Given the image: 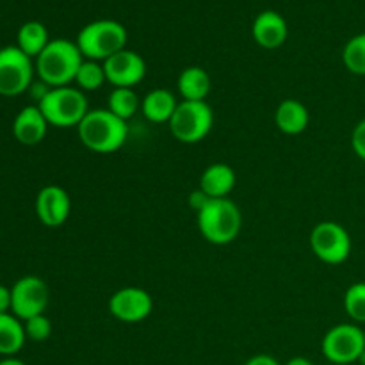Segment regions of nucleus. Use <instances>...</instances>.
Segmentation results:
<instances>
[{
  "label": "nucleus",
  "mask_w": 365,
  "mask_h": 365,
  "mask_svg": "<svg viewBox=\"0 0 365 365\" xmlns=\"http://www.w3.org/2000/svg\"><path fill=\"white\" fill-rule=\"evenodd\" d=\"M141 107V100L132 88H114L107 100V109L121 120L128 121Z\"/></svg>",
  "instance_id": "22"
},
{
  "label": "nucleus",
  "mask_w": 365,
  "mask_h": 365,
  "mask_svg": "<svg viewBox=\"0 0 365 365\" xmlns=\"http://www.w3.org/2000/svg\"><path fill=\"white\" fill-rule=\"evenodd\" d=\"M84 56L70 39H50L46 48L36 57V73L50 88H63L75 82Z\"/></svg>",
  "instance_id": "1"
},
{
  "label": "nucleus",
  "mask_w": 365,
  "mask_h": 365,
  "mask_svg": "<svg viewBox=\"0 0 365 365\" xmlns=\"http://www.w3.org/2000/svg\"><path fill=\"white\" fill-rule=\"evenodd\" d=\"M153 299L145 289L125 287L114 292L109 299L110 316L121 323H139L152 314Z\"/></svg>",
  "instance_id": "11"
},
{
  "label": "nucleus",
  "mask_w": 365,
  "mask_h": 365,
  "mask_svg": "<svg viewBox=\"0 0 365 365\" xmlns=\"http://www.w3.org/2000/svg\"><path fill=\"white\" fill-rule=\"evenodd\" d=\"M365 349L364 330L356 324L342 323L335 324L321 342V351L324 359L335 365H349L359 362V356Z\"/></svg>",
  "instance_id": "7"
},
{
  "label": "nucleus",
  "mask_w": 365,
  "mask_h": 365,
  "mask_svg": "<svg viewBox=\"0 0 365 365\" xmlns=\"http://www.w3.org/2000/svg\"><path fill=\"white\" fill-rule=\"evenodd\" d=\"M178 102L175 95L168 89H153L143 98L141 113L152 123H170L171 116L177 110Z\"/></svg>",
  "instance_id": "19"
},
{
  "label": "nucleus",
  "mask_w": 365,
  "mask_h": 365,
  "mask_svg": "<svg viewBox=\"0 0 365 365\" xmlns=\"http://www.w3.org/2000/svg\"><path fill=\"white\" fill-rule=\"evenodd\" d=\"M210 200L212 198H209V196H207L202 189H196V191H192L191 195H189V205H191V209L198 214L200 210H202L203 207L210 202Z\"/></svg>",
  "instance_id": "28"
},
{
  "label": "nucleus",
  "mask_w": 365,
  "mask_h": 365,
  "mask_svg": "<svg viewBox=\"0 0 365 365\" xmlns=\"http://www.w3.org/2000/svg\"><path fill=\"white\" fill-rule=\"evenodd\" d=\"M214 113L207 102L178 103L177 110L170 120V130L175 139L185 145H195L205 139L212 130Z\"/></svg>",
  "instance_id": "6"
},
{
  "label": "nucleus",
  "mask_w": 365,
  "mask_h": 365,
  "mask_svg": "<svg viewBox=\"0 0 365 365\" xmlns=\"http://www.w3.org/2000/svg\"><path fill=\"white\" fill-rule=\"evenodd\" d=\"M11 314L20 321L41 316L48 307V285L39 277H24L11 287Z\"/></svg>",
  "instance_id": "10"
},
{
  "label": "nucleus",
  "mask_w": 365,
  "mask_h": 365,
  "mask_svg": "<svg viewBox=\"0 0 365 365\" xmlns=\"http://www.w3.org/2000/svg\"><path fill=\"white\" fill-rule=\"evenodd\" d=\"M25 328L14 314H0V355L13 356L24 348Z\"/></svg>",
  "instance_id": "20"
},
{
  "label": "nucleus",
  "mask_w": 365,
  "mask_h": 365,
  "mask_svg": "<svg viewBox=\"0 0 365 365\" xmlns=\"http://www.w3.org/2000/svg\"><path fill=\"white\" fill-rule=\"evenodd\" d=\"M196 220L200 234L210 245H230L241 234V209L230 198H212L196 214Z\"/></svg>",
  "instance_id": "3"
},
{
  "label": "nucleus",
  "mask_w": 365,
  "mask_h": 365,
  "mask_svg": "<svg viewBox=\"0 0 365 365\" xmlns=\"http://www.w3.org/2000/svg\"><path fill=\"white\" fill-rule=\"evenodd\" d=\"M253 39L259 46L267 50L278 48L287 41L289 27L285 18L277 11H262L253 20L252 25Z\"/></svg>",
  "instance_id": "14"
},
{
  "label": "nucleus",
  "mask_w": 365,
  "mask_h": 365,
  "mask_svg": "<svg viewBox=\"0 0 365 365\" xmlns=\"http://www.w3.org/2000/svg\"><path fill=\"white\" fill-rule=\"evenodd\" d=\"M48 121L38 106H27L16 114L13 121V135L20 145L34 146L45 139Z\"/></svg>",
  "instance_id": "15"
},
{
  "label": "nucleus",
  "mask_w": 365,
  "mask_h": 365,
  "mask_svg": "<svg viewBox=\"0 0 365 365\" xmlns=\"http://www.w3.org/2000/svg\"><path fill=\"white\" fill-rule=\"evenodd\" d=\"M103 70H106L107 82H110L114 88L134 89V86L145 78L146 63L138 52L123 48L103 61Z\"/></svg>",
  "instance_id": "12"
},
{
  "label": "nucleus",
  "mask_w": 365,
  "mask_h": 365,
  "mask_svg": "<svg viewBox=\"0 0 365 365\" xmlns=\"http://www.w3.org/2000/svg\"><path fill=\"white\" fill-rule=\"evenodd\" d=\"M0 365H25L21 360L14 359V356H6L4 360H0Z\"/></svg>",
  "instance_id": "32"
},
{
  "label": "nucleus",
  "mask_w": 365,
  "mask_h": 365,
  "mask_svg": "<svg viewBox=\"0 0 365 365\" xmlns=\"http://www.w3.org/2000/svg\"><path fill=\"white\" fill-rule=\"evenodd\" d=\"M24 328H25V335H27V339H31V341L34 342L46 341V339L50 337V334H52V323H50V319L45 316V314L27 319L25 321Z\"/></svg>",
  "instance_id": "26"
},
{
  "label": "nucleus",
  "mask_w": 365,
  "mask_h": 365,
  "mask_svg": "<svg viewBox=\"0 0 365 365\" xmlns=\"http://www.w3.org/2000/svg\"><path fill=\"white\" fill-rule=\"evenodd\" d=\"M75 82H77V88L81 89V91H95V89L102 88L103 82H107L103 63L84 59V63L78 68Z\"/></svg>",
  "instance_id": "24"
},
{
  "label": "nucleus",
  "mask_w": 365,
  "mask_h": 365,
  "mask_svg": "<svg viewBox=\"0 0 365 365\" xmlns=\"http://www.w3.org/2000/svg\"><path fill=\"white\" fill-rule=\"evenodd\" d=\"M359 364H360V365H365V349L362 351V355L359 356Z\"/></svg>",
  "instance_id": "33"
},
{
  "label": "nucleus",
  "mask_w": 365,
  "mask_h": 365,
  "mask_svg": "<svg viewBox=\"0 0 365 365\" xmlns=\"http://www.w3.org/2000/svg\"><path fill=\"white\" fill-rule=\"evenodd\" d=\"M285 365H314V362L307 359V356H294V359L289 360Z\"/></svg>",
  "instance_id": "31"
},
{
  "label": "nucleus",
  "mask_w": 365,
  "mask_h": 365,
  "mask_svg": "<svg viewBox=\"0 0 365 365\" xmlns=\"http://www.w3.org/2000/svg\"><path fill=\"white\" fill-rule=\"evenodd\" d=\"M245 365H282L277 359L269 355H255L248 360Z\"/></svg>",
  "instance_id": "30"
},
{
  "label": "nucleus",
  "mask_w": 365,
  "mask_h": 365,
  "mask_svg": "<svg viewBox=\"0 0 365 365\" xmlns=\"http://www.w3.org/2000/svg\"><path fill=\"white\" fill-rule=\"evenodd\" d=\"M38 107L48 125L59 128L78 127L89 113V103L84 91L71 86L52 88L38 103Z\"/></svg>",
  "instance_id": "5"
},
{
  "label": "nucleus",
  "mask_w": 365,
  "mask_h": 365,
  "mask_svg": "<svg viewBox=\"0 0 365 365\" xmlns=\"http://www.w3.org/2000/svg\"><path fill=\"white\" fill-rule=\"evenodd\" d=\"M34 64L18 46L0 48V95L18 96L29 91L34 77Z\"/></svg>",
  "instance_id": "9"
},
{
  "label": "nucleus",
  "mask_w": 365,
  "mask_h": 365,
  "mask_svg": "<svg viewBox=\"0 0 365 365\" xmlns=\"http://www.w3.org/2000/svg\"><path fill=\"white\" fill-rule=\"evenodd\" d=\"M351 148L356 157H360V159L365 160V118L362 121H359L356 127L353 128Z\"/></svg>",
  "instance_id": "27"
},
{
  "label": "nucleus",
  "mask_w": 365,
  "mask_h": 365,
  "mask_svg": "<svg viewBox=\"0 0 365 365\" xmlns=\"http://www.w3.org/2000/svg\"><path fill=\"white\" fill-rule=\"evenodd\" d=\"M127 29L116 20H95L82 27L77 36V46L84 59L103 61L127 48Z\"/></svg>",
  "instance_id": "4"
},
{
  "label": "nucleus",
  "mask_w": 365,
  "mask_h": 365,
  "mask_svg": "<svg viewBox=\"0 0 365 365\" xmlns=\"http://www.w3.org/2000/svg\"><path fill=\"white\" fill-rule=\"evenodd\" d=\"M178 91L187 102H205L212 89V81L207 70L200 66H189L178 75Z\"/></svg>",
  "instance_id": "18"
},
{
  "label": "nucleus",
  "mask_w": 365,
  "mask_h": 365,
  "mask_svg": "<svg viewBox=\"0 0 365 365\" xmlns=\"http://www.w3.org/2000/svg\"><path fill=\"white\" fill-rule=\"evenodd\" d=\"M70 212V195L59 185H45L36 196V216L45 227H61V225L66 223Z\"/></svg>",
  "instance_id": "13"
},
{
  "label": "nucleus",
  "mask_w": 365,
  "mask_h": 365,
  "mask_svg": "<svg viewBox=\"0 0 365 365\" xmlns=\"http://www.w3.org/2000/svg\"><path fill=\"white\" fill-rule=\"evenodd\" d=\"M11 289L6 285H0V314H9L11 312Z\"/></svg>",
  "instance_id": "29"
},
{
  "label": "nucleus",
  "mask_w": 365,
  "mask_h": 365,
  "mask_svg": "<svg viewBox=\"0 0 365 365\" xmlns=\"http://www.w3.org/2000/svg\"><path fill=\"white\" fill-rule=\"evenodd\" d=\"M78 139L88 150L96 153L118 152L128 135L127 121L109 109H95L86 114L77 127Z\"/></svg>",
  "instance_id": "2"
},
{
  "label": "nucleus",
  "mask_w": 365,
  "mask_h": 365,
  "mask_svg": "<svg viewBox=\"0 0 365 365\" xmlns=\"http://www.w3.org/2000/svg\"><path fill=\"white\" fill-rule=\"evenodd\" d=\"M342 63L353 75L365 77V32L349 39L342 50Z\"/></svg>",
  "instance_id": "23"
},
{
  "label": "nucleus",
  "mask_w": 365,
  "mask_h": 365,
  "mask_svg": "<svg viewBox=\"0 0 365 365\" xmlns=\"http://www.w3.org/2000/svg\"><path fill=\"white\" fill-rule=\"evenodd\" d=\"M310 248L321 262L337 266L351 255V237L341 223L321 221L310 234Z\"/></svg>",
  "instance_id": "8"
},
{
  "label": "nucleus",
  "mask_w": 365,
  "mask_h": 365,
  "mask_svg": "<svg viewBox=\"0 0 365 365\" xmlns=\"http://www.w3.org/2000/svg\"><path fill=\"white\" fill-rule=\"evenodd\" d=\"M344 309L355 323H365V282H356L346 291Z\"/></svg>",
  "instance_id": "25"
},
{
  "label": "nucleus",
  "mask_w": 365,
  "mask_h": 365,
  "mask_svg": "<svg viewBox=\"0 0 365 365\" xmlns=\"http://www.w3.org/2000/svg\"><path fill=\"white\" fill-rule=\"evenodd\" d=\"M235 171L228 164H210L200 177V189L209 198H228L235 187Z\"/></svg>",
  "instance_id": "16"
},
{
  "label": "nucleus",
  "mask_w": 365,
  "mask_h": 365,
  "mask_svg": "<svg viewBox=\"0 0 365 365\" xmlns=\"http://www.w3.org/2000/svg\"><path fill=\"white\" fill-rule=\"evenodd\" d=\"M50 43L48 31L41 21H25L16 34V46L29 57H38Z\"/></svg>",
  "instance_id": "21"
},
{
  "label": "nucleus",
  "mask_w": 365,
  "mask_h": 365,
  "mask_svg": "<svg viewBox=\"0 0 365 365\" xmlns=\"http://www.w3.org/2000/svg\"><path fill=\"white\" fill-rule=\"evenodd\" d=\"M328 365H335V364H328Z\"/></svg>",
  "instance_id": "35"
},
{
  "label": "nucleus",
  "mask_w": 365,
  "mask_h": 365,
  "mask_svg": "<svg viewBox=\"0 0 365 365\" xmlns=\"http://www.w3.org/2000/svg\"><path fill=\"white\" fill-rule=\"evenodd\" d=\"M310 121V114L302 102L294 98H287L277 107L274 113V123L278 130L287 135L302 134L307 130Z\"/></svg>",
  "instance_id": "17"
},
{
  "label": "nucleus",
  "mask_w": 365,
  "mask_h": 365,
  "mask_svg": "<svg viewBox=\"0 0 365 365\" xmlns=\"http://www.w3.org/2000/svg\"><path fill=\"white\" fill-rule=\"evenodd\" d=\"M364 337H365V330H364Z\"/></svg>",
  "instance_id": "34"
}]
</instances>
